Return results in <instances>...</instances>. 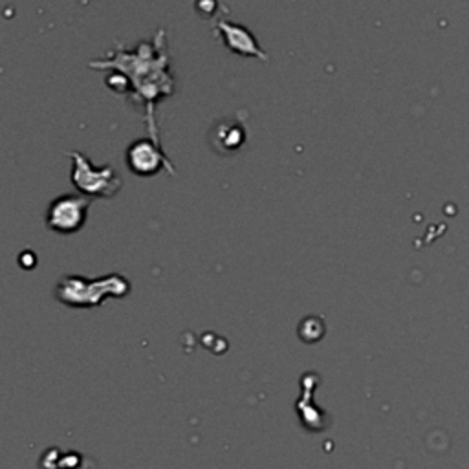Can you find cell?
Listing matches in <instances>:
<instances>
[{
    "instance_id": "1",
    "label": "cell",
    "mask_w": 469,
    "mask_h": 469,
    "mask_svg": "<svg viewBox=\"0 0 469 469\" xmlns=\"http://www.w3.org/2000/svg\"><path fill=\"white\" fill-rule=\"evenodd\" d=\"M88 66L126 77V97L134 105L143 107L149 138L154 143L162 145L156 123V105L176 92V77L171 70L165 30H158L153 41H141L134 48L117 44L116 50H110L107 57L92 61Z\"/></svg>"
},
{
    "instance_id": "2",
    "label": "cell",
    "mask_w": 469,
    "mask_h": 469,
    "mask_svg": "<svg viewBox=\"0 0 469 469\" xmlns=\"http://www.w3.org/2000/svg\"><path fill=\"white\" fill-rule=\"evenodd\" d=\"M131 292L129 279L119 273L86 279L81 275H68L55 288V297L63 304L73 308H95L107 297H125Z\"/></svg>"
},
{
    "instance_id": "3",
    "label": "cell",
    "mask_w": 469,
    "mask_h": 469,
    "mask_svg": "<svg viewBox=\"0 0 469 469\" xmlns=\"http://www.w3.org/2000/svg\"><path fill=\"white\" fill-rule=\"evenodd\" d=\"M66 156L72 160V184L77 193L90 200L114 198L123 189V178L116 169L107 165H94L88 156L79 150H70Z\"/></svg>"
},
{
    "instance_id": "4",
    "label": "cell",
    "mask_w": 469,
    "mask_h": 469,
    "mask_svg": "<svg viewBox=\"0 0 469 469\" xmlns=\"http://www.w3.org/2000/svg\"><path fill=\"white\" fill-rule=\"evenodd\" d=\"M92 200L79 193L61 194L52 200L46 209V227L61 234H72L81 231L88 220V209Z\"/></svg>"
},
{
    "instance_id": "5",
    "label": "cell",
    "mask_w": 469,
    "mask_h": 469,
    "mask_svg": "<svg viewBox=\"0 0 469 469\" xmlns=\"http://www.w3.org/2000/svg\"><path fill=\"white\" fill-rule=\"evenodd\" d=\"M126 165L138 176H154L162 171L176 174L174 165L165 156L162 145L154 143L150 138H141L129 145L125 154Z\"/></svg>"
},
{
    "instance_id": "6",
    "label": "cell",
    "mask_w": 469,
    "mask_h": 469,
    "mask_svg": "<svg viewBox=\"0 0 469 469\" xmlns=\"http://www.w3.org/2000/svg\"><path fill=\"white\" fill-rule=\"evenodd\" d=\"M215 30L220 33V39L231 54L242 55V57H257L261 61H268L266 52L259 46L257 39L248 28L237 23H230L226 18L218 17L215 23Z\"/></svg>"
},
{
    "instance_id": "7",
    "label": "cell",
    "mask_w": 469,
    "mask_h": 469,
    "mask_svg": "<svg viewBox=\"0 0 469 469\" xmlns=\"http://www.w3.org/2000/svg\"><path fill=\"white\" fill-rule=\"evenodd\" d=\"M213 149L220 154H234L246 141V129L237 119H222L209 132Z\"/></svg>"
}]
</instances>
